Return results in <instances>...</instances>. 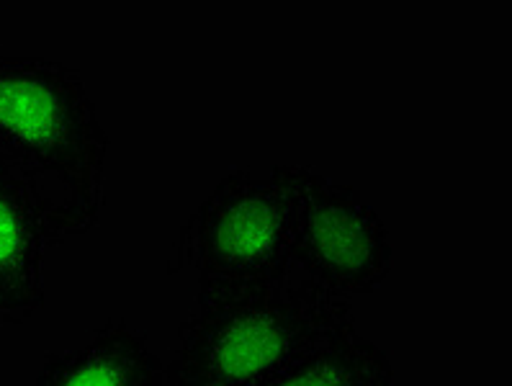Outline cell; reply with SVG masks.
Instances as JSON below:
<instances>
[{
    "mask_svg": "<svg viewBox=\"0 0 512 386\" xmlns=\"http://www.w3.org/2000/svg\"><path fill=\"white\" fill-rule=\"evenodd\" d=\"M353 302L291 273L278 284L199 286L165 363L163 386H260L353 325Z\"/></svg>",
    "mask_w": 512,
    "mask_h": 386,
    "instance_id": "obj_1",
    "label": "cell"
},
{
    "mask_svg": "<svg viewBox=\"0 0 512 386\" xmlns=\"http://www.w3.org/2000/svg\"><path fill=\"white\" fill-rule=\"evenodd\" d=\"M109 134L78 70L0 47V163L60 204L75 237L103 209Z\"/></svg>",
    "mask_w": 512,
    "mask_h": 386,
    "instance_id": "obj_2",
    "label": "cell"
},
{
    "mask_svg": "<svg viewBox=\"0 0 512 386\" xmlns=\"http://www.w3.org/2000/svg\"><path fill=\"white\" fill-rule=\"evenodd\" d=\"M294 191L286 163L266 175L235 168L183 224L175 266L196 273L199 286L278 284L291 276Z\"/></svg>",
    "mask_w": 512,
    "mask_h": 386,
    "instance_id": "obj_3",
    "label": "cell"
},
{
    "mask_svg": "<svg viewBox=\"0 0 512 386\" xmlns=\"http://www.w3.org/2000/svg\"><path fill=\"white\" fill-rule=\"evenodd\" d=\"M286 175L294 191L291 271L345 302L376 294L394 266L379 212L353 186L307 165L286 163Z\"/></svg>",
    "mask_w": 512,
    "mask_h": 386,
    "instance_id": "obj_4",
    "label": "cell"
},
{
    "mask_svg": "<svg viewBox=\"0 0 512 386\" xmlns=\"http://www.w3.org/2000/svg\"><path fill=\"white\" fill-rule=\"evenodd\" d=\"M73 237L60 204L0 163V325H24L44 307L47 250Z\"/></svg>",
    "mask_w": 512,
    "mask_h": 386,
    "instance_id": "obj_5",
    "label": "cell"
},
{
    "mask_svg": "<svg viewBox=\"0 0 512 386\" xmlns=\"http://www.w3.org/2000/svg\"><path fill=\"white\" fill-rule=\"evenodd\" d=\"M165 363L147 335L109 320L78 348L49 353L34 386H163Z\"/></svg>",
    "mask_w": 512,
    "mask_h": 386,
    "instance_id": "obj_6",
    "label": "cell"
},
{
    "mask_svg": "<svg viewBox=\"0 0 512 386\" xmlns=\"http://www.w3.org/2000/svg\"><path fill=\"white\" fill-rule=\"evenodd\" d=\"M260 386H394V366L386 350L361 335L353 322Z\"/></svg>",
    "mask_w": 512,
    "mask_h": 386,
    "instance_id": "obj_7",
    "label": "cell"
}]
</instances>
